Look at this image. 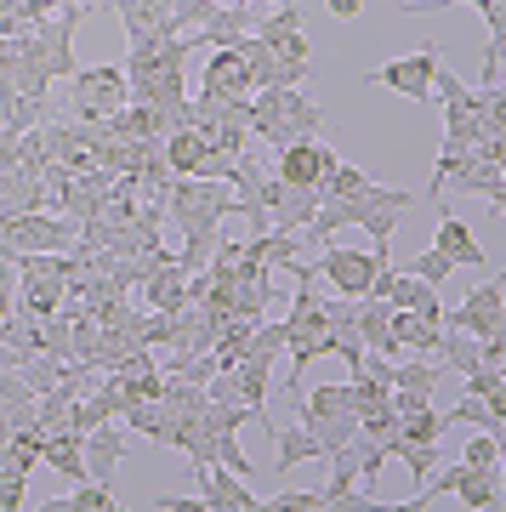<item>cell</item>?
Wrapping results in <instances>:
<instances>
[{"label":"cell","mask_w":506,"mask_h":512,"mask_svg":"<svg viewBox=\"0 0 506 512\" xmlns=\"http://www.w3.org/2000/svg\"><path fill=\"white\" fill-rule=\"evenodd\" d=\"M319 126H325V109L302 86H262V92H251V131L262 143L285 148L290 137H319Z\"/></svg>","instance_id":"1"},{"label":"cell","mask_w":506,"mask_h":512,"mask_svg":"<svg viewBox=\"0 0 506 512\" xmlns=\"http://www.w3.org/2000/svg\"><path fill=\"white\" fill-rule=\"evenodd\" d=\"M165 217L177 222L182 234L222 228V217H234V183H222V177H171Z\"/></svg>","instance_id":"2"},{"label":"cell","mask_w":506,"mask_h":512,"mask_svg":"<svg viewBox=\"0 0 506 512\" xmlns=\"http://www.w3.org/2000/svg\"><path fill=\"white\" fill-rule=\"evenodd\" d=\"M381 262H393V251L387 245H370V251H353V245H319V256H313V279L325 285V291L336 296H370V279H376Z\"/></svg>","instance_id":"3"},{"label":"cell","mask_w":506,"mask_h":512,"mask_svg":"<svg viewBox=\"0 0 506 512\" xmlns=\"http://www.w3.org/2000/svg\"><path fill=\"white\" fill-rule=\"evenodd\" d=\"M131 103V86H126V69H74L69 74V120L80 126H103L114 109Z\"/></svg>","instance_id":"4"},{"label":"cell","mask_w":506,"mask_h":512,"mask_svg":"<svg viewBox=\"0 0 506 512\" xmlns=\"http://www.w3.org/2000/svg\"><path fill=\"white\" fill-rule=\"evenodd\" d=\"M0 239H6L18 256H29V251H69L74 239H80V222L57 217V211H18V217L0 211Z\"/></svg>","instance_id":"5"},{"label":"cell","mask_w":506,"mask_h":512,"mask_svg":"<svg viewBox=\"0 0 506 512\" xmlns=\"http://www.w3.org/2000/svg\"><path fill=\"white\" fill-rule=\"evenodd\" d=\"M438 46L427 40L421 52L410 57H393V63H381V69L364 74V86H381V92H398V97H410V103H427L433 97V69H438Z\"/></svg>","instance_id":"6"},{"label":"cell","mask_w":506,"mask_h":512,"mask_svg":"<svg viewBox=\"0 0 506 512\" xmlns=\"http://www.w3.org/2000/svg\"><path fill=\"white\" fill-rule=\"evenodd\" d=\"M273 154H279L273 177H279L285 188H319L325 183V171L342 160V154H336L330 143H319V137H290V143L273 148Z\"/></svg>","instance_id":"7"},{"label":"cell","mask_w":506,"mask_h":512,"mask_svg":"<svg viewBox=\"0 0 506 512\" xmlns=\"http://www.w3.org/2000/svg\"><path fill=\"white\" fill-rule=\"evenodd\" d=\"M273 359H279V353H268V348H245V359L234 365V387H239V399H245V410H251V421L262 427V433H273V427H279V421H268Z\"/></svg>","instance_id":"8"},{"label":"cell","mask_w":506,"mask_h":512,"mask_svg":"<svg viewBox=\"0 0 506 512\" xmlns=\"http://www.w3.org/2000/svg\"><path fill=\"white\" fill-rule=\"evenodd\" d=\"M256 80L234 46H211V63L199 74V97H222V103H251Z\"/></svg>","instance_id":"9"},{"label":"cell","mask_w":506,"mask_h":512,"mask_svg":"<svg viewBox=\"0 0 506 512\" xmlns=\"http://www.w3.org/2000/svg\"><path fill=\"white\" fill-rule=\"evenodd\" d=\"M501 325H506V291H501V279L478 285V291H472L455 313H444V330H467V336H501Z\"/></svg>","instance_id":"10"},{"label":"cell","mask_w":506,"mask_h":512,"mask_svg":"<svg viewBox=\"0 0 506 512\" xmlns=\"http://www.w3.org/2000/svg\"><path fill=\"white\" fill-rule=\"evenodd\" d=\"M199 507L205 512H256L262 501L251 495V478L228 473L222 461H205L199 467Z\"/></svg>","instance_id":"11"},{"label":"cell","mask_w":506,"mask_h":512,"mask_svg":"<svg viewBox=\"0 0 506 512\" xmlns=\"http://www.w3.org/2000/svg\"><path fill=\"white\" fill-rule=\"evenodd\" d=\"M262 46H273L279 52V63H290V69H308V40H302V12L296 6H273L268 18H256V29H251Z\"/></svg>","instance_id":"12"},{"label":"cell","mask_w":506,"mask_h":512,"mask_svg":"<svg viewBox=\"0 0 506 512\" xmlns=\"http://www.w3.org/2000/svg\"><path fill=\"white\" fill-rule=\"evenodd\" d=\"M433 251H444L455 268H489V251L478 245L472 222H461L455 211H438V228H433Z\"/></svg>","instance_id":"13"},{"label":"cell","mask_w":506,"mask_h":512,"mask_svg":"<svg viewBox=\"0 0 506 512\" xmlns=\"http://www.w3.org/2000/svg\"><path fill=\"white\" fill-rule=\"evenodd\" d=\"M450 188L455 194H478V200H489V205H501L506 200V160H484V154H467V165L450 177Z\"/></svg>","instance_id":"14"},{"label":"cell","mask_w":506,"mask_h":512,"mask_svg":"<svg viewBox=\"0 0 506 512\" xmlns=\"http://www.w3.org/2000/svg\"><path fill=\"white\" fill-rule=\"evenodd\" d=\"M234 52L245 57V69H251L256 92H262V86H302V80H308V69H290V63H279V52H273V46H262L256 35H245Z\"/></svg>","instance_id":"15"},{"label":"cell","mask_w":506,"mask_h":512,"mask_svg":"<svg viewBox=\"0 0 506 512\" xmlns=\"http://www.w3.org/2000/svg\"><path fill=\"white\" fill-rule=\"evenodd\" d=\"M137 291H143V302H148L154 313L188 308V274H182L177 262H154V268L143 274V285H137Z\"/></svg>","instance_id":"16"},{"label":"cell","mask_w":506,"mask_h":512,"mask_svg":"<svg viewBox=\"0 0 506 512\" xmlns=\"http://www.w3.org/2000/svg\"><path fill=\"white\" fill-rule=\"evenodd\" d=\"M120 456H126V433H120L114 421H103V427H91V433H86V478H97V484H114V473H120Z\"/></svg>","instance_id":"17"},{"label":"cell","mask_w":506,"mask_h":512,"mask_svg":"<svg viewBox=\"0 0 506 512\" xmlns=\"http://www.w3.org/2000/svg\"><path fill=\"white\" fill-rule=\"evenodd\" d=\"M455 501L472 512H489V507H501V467H467L461 461V473H455Z\"/></svg>","instance_id":"18"},{"label":"cell","mask_w":506,"mask_h":512,"mask_svg":"<svg viewBox=\"0 0 506 512\" xmlns=\"http://www.w3.org/2000/svg\"><path fill=\"white\" fill-rule=\"evenodd\" d=\"M160 154H165V165H171L177 177H199V165H205L211 143H205L194 126H171V131L160 137Z\"/></svg>","instance_id":"19"},{"label":"cell","mask_w":506,"mask_h":512,"mask_svg":"<svg viewBox=\"0 0 506 512\" xmlns=\"http://www.w3.org/2000/svg\"><path fill=\"white\" fill-rule=\"evenodd\" d=\"M268 439H273V473L279 478H290V467H302V461H325L319 456V439H313L302 421L296 427H273Z\"/></svg>","instance_id":"20"},{"label":"cell","mask_w":506,"mask_h":512,"mask_svg":"<svg viewBox=\"0 0 506 512\" xmlns=\"http://www.w3.org/2000/svg\"><path fill=\"white\" fill-rule=\"evenodd\" d=\"M444 427H489V433H506V399H478V393H467L444 416Z\"/></svg>","instance_id":"21"},{"label":"cell","mask_w":506,"mask_h":512,"mask_svg":"<svg viewBox=\"0 0 506 512\" xmlns=\"http://www.w3.org/2000/svg\"><path fill=\"white\" fill-rule=\"evenodd\" d=\"M302 427L319 439V456L330 461L336 450H347V444H353V433H359V416H353V410H336V416H308Z\"/></svg>","instance_id":"22"},{"label":"cell","mask_w":506,"mask_h":512,"mask_svg":"<svg viewBox=\"0 0 506 512\" xmlns=\"http://www.w3.org/2000/svg\"><path fill=\"white\" fill-rule=\"evenodd\" d=\"M450 6H478L489 35H501L506 23V0H404V18H421V12H450Z\"/></svg>","instance_id":"23"},{"label":"cell","mask_w":506,"mask_h":512,"mask_svg":"<svg viewBox=\"0 0 506 512\" xmlns=\"http://www.w3.org/2000/svg\"><path fill=\"white\" fill-rule=\"evenodd\" d=\"M370 183H376V177H370L364 165H347V160H336V165L325 171V183H319V194H325V200H353V194H364Z\"/></svg>","instance_id":"24"},{"label":"cell","mask_w":506,"mask_h":512,"mask_svg":"<svg viewBox=\"0 0 506 512\" xmlns=\"http://www.w3.org/2000/svg\"><path fill=\"white\" fill-rule=\"evenodd\" d=\"M57 507H69V512H114L120 501H114V484H97V478H80V484H69V495H63Z\"/></svg>","instance_id":"25"},{"label":"cell","mask_w":506,"mask_h":512,"mask_svg":"<svg viewBox=\"0 0 506 512\" xmlns=\"http://www.w3.org/2000/svg\"><path fill=\"white\" fill-rule=\"evenodd\" d=\"M18 376H23V387L40 399V393H52V387H57V376H63V359H57V353H29V359L18 365Z\"/></svg>","instance_id":"26"},{"label":"cell","mask_w":506,"mask_h":512,"mask_svg":"<svg viewBox=\"0 0 506 512\" xmlns=\"http://www.w3.org/2000/svg\"><path fill=\"white\" fill-rule=\"evenodd\" d=\"M438 433H444V416H438L433 404H421V410H410V416H398V439L438 444Z\"/></svg>","instance_id":"27"},{"label":"cell","mask_w":506,"mask_h":512,"mask_svg":"<svg viewBox=\"0 0 506 512\" xmlns=\"http://www.w3.org/2000/svg\"><path fill=\"white\" fill-rule=\"evenodd\" d=\"M467 467H501V433H489V427H472L467 450H461Z\"/></svg>","instance_id":"28"},{"label":"cell","mask_w":506,"mask_h":512,"mask_svg":"<svg viewBox=\"0 0 506 512\" xmlns=\"http://www.w3.org/2000/svg\"><path fill=\"white\" fill-rule=\"evenodd\" d=\"M410 274H416V279H427L433 291H444V279L455 274V262H450L444 251H433V245H427V251H421L416 262H410Z\"/></svg>","instance_id":"29"},{"label":"cell","mask_w":506,"mask_h":512,"mask_svg":"<svg viewBox=\"0 0 506 512\" xmlns=\"http://www.w3.org/2000/svg\"><path fill=\"white\" fill-rule=\"evenodd\" d=\"M211 450H217V461H222V467H228V473L251 478V456L239 450V439H234V433H211Z\"/></svg>","instance_id":"30"},{"label":"cell","mask_w":506,"mask_h":512,"mask_svg":"<svg viewBox=\"0 0 506 512\" xmlns=\"http://www.w3.org/2000/svg\"><path fill=\"white\" fill-rule=\"evenodd\" d=\"M262 507L268 512H319V490H279V495H268V501H262Z\"/></svg>","instance_id":"31"},{"label":"cell","mask_w":506,"mask_h":512,"mask_svg":"<svg viewBox=\"0 0 506 512\" xmlns=\"http://www.w3.org/2000/svg\"><path fill=\"white\" fill-rule=\"evenodd\" d=\"M467 393H478V399H506V376L495 365H478V370H467Z\"/></svg>","instance_id":"32"},{"label":"cell","mask_w":506,"mask_h":512,"mask_svg":"<svg viewBox=\"0 0 506 512\" xmlns=\"http://www.w3.org/2000/svg\"><path fill=\"white\" fill-rule=\"evenodd\" d=\"M478 86H501V35L484 40V57H478Z\"/></svg>","instance_id":"33"},{"label":"cell","mask_w":506,"mask_h":512,"mask_svg":"<svg viewBox=\"0 0 506 512\" xmlns=\"http://www.w3.org/2000/svg\"><path fill=\"white\" fill-rule=\"evenodd\" d=\"M18 302V262H0V319Z\"/></svg>","instance_id":"34"},{"label":"cell","mask_w":506,"mask_h":512,"mask_svg":"<svg viewBox=\"0 0 506 512\" xmlns=\"http://www.w3.org/2000/svg\"><path fill=\"white\" fill-rule=\"evenodd\" d=\"M160 507H171V512H205L199 507V495H154Z\"/></svg>","instance_id":"35"},{"label":"cell","mask_w":506,"mask_h":512,"mask_svg":"<svg viewBox=\"0 0 506 512\" xmlns=\"http://www.w3.org/2000/svg\"><path fill=\"white\" fill-rule=\"evenodd\" d=\"M325 6H330V18H342V23H353L364 12V0H325Z\"/></svg>","instance_id":"36"},{"label":"cell","mask_w":506,"mask_h":512,"mask_svg":"<svg viewBox=\"0 0 506 512\" xmlns=\"http://www.w3.org/2000/svg\"><path fill=\"white\" fill-rule=\"evenodd\" d=\"M57 6H86V0H52V12H57Z\"/></svg>","instance_id":"37"}]
</instances>
